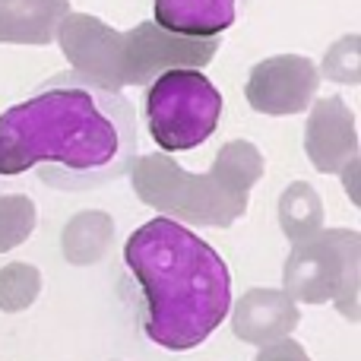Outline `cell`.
Segmentation results:
<instances>
[{"label":"cell","instance_id":"8992f818","mask_svg":"<svg viewBox=\"0 0 361 361\" xmlns=\"http://www.w3.org/2000/svg\"><path fill=\"white\" fill-rule=\"evenodd\" d=\"M282 228L288 231V238L301 241V238L317 235L320 219H324V209H320V200L311 187L295 184L288 193H282Z\"/></svg>","mask_w":361,"mask_h":361},{"label":"cell","instance_id":"3957f363","mask_svg":"<svg viewBox=\"0 0 361 361\" xmlns=\"http://www.w3.org/2000/svg\"><path fill=\"white\" fill-rule=\"evenodd\" d=\"M222 118V95L200 70H162L146 92V124L165 152L203 146Z\"/></svg>","mask_w":361,"mask_h":361},{"label":"cell","instance_id":"5b68a950","mask_svg":"<svg viewBox=\"0 0 361 361\" xmlns=\"http://www.w3.org/2000/svg\"><path fill=\"white\" fill-rule=\"evenodd\" d=\"M67 0H0V42H35L54 38Z\"/></svg>","mask_w":361,"mask_h":361},{"label":"cell","instance_id":"52a82bcc","mask_svg":"<svg viewBox=\"0 0 361 361\" xmlns=\"http://www.w3.org/2000/svg\"><path fill=\"white\" fill-rule=\"evenodd\" d=\"M38 295V273L29 267H10L0 273V307L4 311H23Z\"/></svg>","mask_w":361,"mask_h":361},{"label":"cell","instance_id":"6da1fadb","mask_svg":"<svg viewBox=\"0 0 361 361\" xmlns=\"http://www.w3.org/2000/svg\"><path fill=\"white\" fill-rule=\"evenodd\" d=\"M140 156L133 105L105 82L67 70L0 114V175L38 178L57 190H95Z\"/></svg>","mask_w":361,"mask_h":361},{"label":"cell","instance_id":"7a4b0ae2","mask_svg":"<svg viewBox=\"0 0 361 361\" xmlns=\"http://www.w3.org/2000/svg\"><path fill=\"white\" fill-rule=\"evenodd\" d=\"M133 305L146 339L187 352L219 330L231 307V273L216 247L175 219L140 225L124 244Z\"/></svg>","mask_w":361,"mask_h":361},{"label":"cell","instance_id":"ba28073f","mask_svg":"<svg viewBox=\"0 0 361 361\" xmlns=\"http://www.w3.org/2000/svg\"><path fill=\"white\" fill-rule=\"evenodd\" d=\"M257 361H307V358L295 343H282V345H269Z\"/></svg>","mask_w":361,"mask_h":361},{"label":"cell","instance_id":"277c9868","mask_svg":"<svg viewBox=\"0 0 361 361\" xmlns=\"http://www.w3.org/2000/svg\"><path fill=\"white\" fill-rule=\"evenodd\" d=\"M152 6L159 29L190 42L219 38L241 13V0H152Z\"/></svg>","mask_w":361,"mask_h":361}]
</instances>
